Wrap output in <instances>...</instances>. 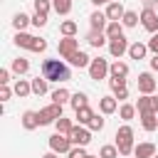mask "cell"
I'll return each mask as SVG.
<instances>
[{"instance_id":"ee69618b","label":"cell","mask_w":158,"mask_h":158,"mask_svg":"<svg viewBox=\"0 0 158 158\" xmlns=\"http://www.w3.org/2000/svg\"><path fill=\"white\" fill-rule=\"evenodd\" d=\"M114 96H116V99H126V96H128L126 86H118V89H114Z\"/></svg>"},{"instance_id":"ffe728a7","label":"cell","mask_w":158,"mask_h":158,"mask_svg":"<svg viewBox=\"0 0 158 158\" xmlns=\"http://www.w3.org/2000/svg\"><path fill=\"white\" fill-rule=\"evenodd\" d=\"M99 109H101L104 114H114V111H116V96H104V99L99 101Z\"/></svg>"},{"instance_id":"8d00e7d4","label":"cell","mask_w":158,"mask_h":158,"mask_svg":"<svg viewBox=\"0 0 158 158\" xmlns=\"http://www.w3.org/2000/svg\"><path fill=\"white\" fill-rule=\"evenodd\" d=\"M35 12L47 15V12H49V0H35Z\"/></svg>"},{"instance_id":"681fc988","label":"cell","mask_w":158,"mask_h":158,"mask_svg":"<svg viewBox=\"0 0 158 158\" xmlns=\"http://www.w3.org/2000/svg\"><path fill=\"white\" fill-rule=\"evenodd\" d=\"M153 104H156V111H158V96H153Z\"/></svg>"},{"instance_id":"d590c367","label":"cell","mask_w":158,"mask_h":158,"mask_svg":"<svg viewBox=\"0 0 158 158\" xmlns=\"http://www.w3.org/2000/svg\"><path fill=\"white\" fill-rule=\"evenodd\" d=\"M126 27H136V22H138V15L133 12V10H126V15H123V20H121Z\"/></svg>"},{"instance_id":"83f0119b","label":"cell","mask_w":158,"mask_h":158,"mask_svg":"<svg viewBox=\"0 0 158 158\" xmlns=\"http://www.w3.org/2000/svg\"><path fill=\"white\" fill-rule=\"evenodd\" d=\"M32 91H35L37 96H42V94L47 91V79H44V77H42V79H40V77L32 79Z\"/></svg>"},{"instance_id":"f1b7e54d","label":"cell","mask_w":158,"mask_h":158,"mask_svg":"<svg viewBox=\"0 0 158 158\" xmlns=\"http://www.w3.org/2000/svg\"><path fill=\"white\" fill-rule=\"evenodd\" d=\"M32 91V84H27L25 79H17V84H15V94L17 96H27Z\"/></svg>"},{"instance_id":"f546056e","label":"cell","mask_w":158,"mask_h":158,"mask_svg":"<svg viewBox=\"0 0 158 158\" xmlns=\"http://www.w3.org/2000/svg\"><path fill=\"white\" fill-rule=\"evenodd\" d=\"M118 116H121L123 121H131V118L136 116V106H131V104H123V106L118 109Z\"/></svg>"},{"instance_id":"484cf974","label":"cell","mask_w":158,"mask_h":158,"mask_svg":"<svg viewBox=\"0 0 158 158\" xmlns=\"http://www.w3.org/2000/svg\"><path fill=\"white\" fill-rule=\"evenodd\" d=\"M52 5L57 10V15H67L72 10V0H52Z\"/></svg>"},{"instance_id":"7bdbcfd3","label":"cell","mask_w":158,"mask_h":158,"mask_svg":"<svg viewBox=\"0 0 158 158\" xmlns=\"http://www.w3.org/2000/svg\"><path fill=\"white\" fill-rule=\"evenodd\" d=\"M10 94H12V91L7 89V84H5V86H0V101H7V99H10Z\"/></svg>"},{"instance_id":"5b68a950","label":"cell","mask_w":158,"mask_h":158,"mask_svg":"<svg viewBox=\"0 0 158 158\" xmlns=\"http://www.w3.org/2000/svg\"><path fill=\"white\" fill-rule=\"evenodd\" d=\"M49 148L54 153H69L72 151V141L64 133H54V136H49Z\"/></svg>"},{"instance_id":"8992f818","label":"cell","mask_w":158,"mask_h":158,"mask_svg":"<svg viewBox=\"0 0 158 158\" xmlns=\"http://www.w3.org/2000/svg\"><path fill=\"white\" fill-rule=\"evenodd\" d=\"M77 52H79V40H74V37L59 40V54H62L64 59H72Z\"/></svg>"},{"instance_id":"52a82bcc","label":"cell","mask_w":158,"mask_h":158,"mask_svg":"<svg viewBox=\"0 0 158 158\" xmlns=\"http://www.w3.org/2000/svg\"><path fill=\"white\" fill-rule=\"evenodd\" d=\"M69 141H72V146H86L91 141V131L81 128V126H74L72 133H69Z\"/></svg>"},{"instance_id":"f35d334b","label":"cell","mask_w":158,"mask_h":158,"mask_svg":"<svg viewBox=\"0 0 158 158\" xmlns=\"http://www.w3.org/2000/svg\"><path fill=\"white\" fill-rule=\"evenodd\" d=\"M89 153L84 151V146H74L72 151H69V158H86Z\"/></svg>"},{"instance_id":"7a4b0ae2","label":"cell","mask_w":158,"mask_h":158,"mask_svg":"<svg viewBox=\"0 0 158 158\" xmlns=\"http://www.w3.org/2000/svg\"><path fill=\"white\" fill-rule=\"evenodd\" d=\"M15 44L17 47H25V49H32V52H44L47 49V42L42 37H32L27 32H17L15 35Z\"/></svg>"},{"instance_id":"8fae6325","label":"cell","mask_w":158,"mask_h":158,"mask_svg":"<svg viewBox=\"0 0 158 158\" xmlns=\"http://www.w3.org/2000/svg\"><path fill=\"white\" fill-rule=\"evenodd\" d=\"M138 91H141V94H153V91H156V79H153L148 72L138 74Z\"/></svg>"},{"instance_id":"1f68e13d","label":"cell","mask_w":158,"mask_h":158,"mask_svg":"<svg viewBox=\"0 0 158 158\" xmlns=\"http://www.w3.org/2000/svg\"><path fill=\"white\" fill-rule=\"evenodd\" d=\"M30 69V62L27 59H22V57H17L15 62H12V72H17V74H25Z\"/></svg>"},{"instance_id":"277c9868","label":"cell","mask_w":158,"mask_h":158,"mask_svg":"<svg viewBox=\"0 0 158 158\" xmlns=\"http://www.w3.org/2000/svg\"><path fill=\"white\" fill-rule=\"evenodd\" d=\"M59 118H62V104H49V106H44V109L37 111V121H40V126L57 123Z\"/></svg>"},{"instance_id":"816d5d0a","label":"cell","mask_w":158,"mask_h":158,"mask_svg":"<svg viewBox=\"0 0 158 158\" xmlns=\"http://www.w3.org/2000/svg\"><path fill=\"white\" fill-rule=\"evenodd\" d=\"M153 158H158V153H156V156H153Z\"/></svg>"},{"instance_id":"d6a6232c","label":"cell","mask_w":158,"mask_h":158,"mask_svg":"<svg viewBox=\"0 0 158 158\" xmlns=\"http://www.w3.org/2000/svg\"><path fill=\"white\" fill-rule=\"evenodd\" d=\"M67 99H72L67 89H57V91H52V104H64Z\"/></svg>"},{"instance_id":"f907efd6","label":"cell","mask_w":158,"mask_h":158,"mask_svg":"<svg viewBox=\"0 0 158 158\" xmlns=\"http://www.w3.org/2000/svg\"><path fill=\"white\" fill-rule=\"evenodd\" d=\"M86 158H96V156H86Z\"/></svg>"},{"instance_id":"60d3db41","label":"cell","mask_w":158,"mask_h":158,"mask_svg":"<svg viewBox=\"0 0 158 158\" xmlns=\"http://www.w3.org/2000/svg\"><path fill=\"white\" fill-rule=\"evenodd\" d=\"M148 47L153 49V54H158V32H156V35H153V37L148 40Z\"/></svg>"},{"instance_id":"d4e9b609","label":"cell","mask_w":158,"mask_h":158,"mask_svg":"<svg viewBox=\"0 0 158 158\" xmlns=\"http://www.w3.org/2000/svg\"><path fill=\"white\" fill-rule=\"evenodd\" d=\"M77 118H79V123H89L94 118V111L89 106H81V109H77Z\"/></svg>"},{"instance_id":"bcb514c9","label":"cell","mask_w":158,"mask_h":158,"mask_svg":"<svg viewBox=\"0 0 158 158\" xmlns=\"http://www.w3.org/2000/svg\"><path fill=\"white\" fill-rule=\"evenodd\" d=\"M151 67L158 72V54H153V57H151Z\"/></svg>"},{"instance_id":"30bf717a","label":"cell","mask_w":158,"mask_h":158,"mask_svg":"<svg viewBox=\"0 0 158 158\" xmlns=\"http://www.w3.org/2000/svg\"><path fill=\"white\" fill-rule=\"evenodd\" d=\"M128 42H126V37L121 35V37H116V40H109V52H111V57H121L123 52H128Z\"/></svg>"},{"instance_id":"ba28073f","label":"cell","mask_w":158,"mask_h":158,"mask_svg":"<svg viewBox=\"0 0 158 158\" xmlns=\"http://www.w3.org/2000/svg\"><path fill=\"white\" fill-rule=\"evenodd\" d=\"M141 22H143V27L148 30V32H158V15H156V10L153 7H143V12H141Z\"/></svg>"},{"instance_id":"603a6c76","label":"cell","mask_w":158,"mask_h":158,"mask_svg":"<svg viewBox=\"0 0 158 158\" xmlns=\"http://www.w3.org/2000/svg\"><path fill=\"white\" fill-rule=\"evenodd\" d=\"M86 42H89L91 47H101V44L106 42V37H104V32H96V30H91V32L86 35Z\"/></svg>"},{"instance_id":"ab89813d","label":"cell","mask_w":158,"mask_h":158,"mask_svg":"<svg viewBox=\"0 0 158 158\" xmlns=\"http://www.w3.org/2000/svg\"><path fill=\"white\" fill-rule=\"evenodd\" d=\"M32 25H37V27L47 25V15H40V12H35V17H32Z\"/></svg>"},{"instance_id":"4316f807","label":"cell","mask_w":158,"mask_h":158,"mask_svg":"<svg viewBox=\"0 0 158 158\" xmlns=\"http://www.w3.org/2000/svg\"><path fill=\"white\" fill-rule=\"evenodd\" d=\"M59 30H62L64 37H74V32H77V22H74V20H64Z\"/></svg>"},{"instance_id":"74e56055","label":"cell","mask_w":158,"mask_h":158,"mask_svg":"<svg viewBox=\"0 0 158 158\" xmlns=\"http://www.w3.org/2000/svg\"><path fill=\"white\" fill-rule=\"evenodd\" d=\"M101 128H104V118L101 116H94L89 121V131H101Z\"/></svg>"},{"instance_id":"cb8c5ba5","label":"cell","mask_w":158,"mask_h":158,"mask_svg":"<svg viewBox=\"0 0 158 158\" xmlns=\"http://www.w3.org/2000/svg\"><path fill=\"white\" fill-rule=\"evenodd\" d=\"M69 62H72L74 67H79V69H81V67H89V64H91L89 54H84V52H77V54H74V57H72Z\"/></svg>"},{"instance_id":"ac0fdd59","label":"cell","mask_w":158,"mask_h":158,"mask_svg":"<svg viewBox=\"0 0 158 158\" xmlns=\"http://www.w3.org/2000/svg\"><path fill=\"white\" fill-rule=\"evenodd\" d=\"M22 126H25L27 131L37 128V126H40V121H37V111H25V114H22Z\"/></svg>"},{"instance_id":"5bb4252c","label":"cell","mask_w":158,"mask_h":158,"mask_svg":"<svg viewBox=\"0 0 158 158\" xmlns=\"http://www.w3.org/2000/svg\"><path fill=\"white\" fill-rule=\"evenodd\" d=\"M89 20H91V30L101 32V30L106 27V20H109V17H106V12H99V10H96V12H91Z\"/></svg>"},{"instance_id":"f5cc1de1","label":"cell","mask_w":158,"mask_h":158,"mask_svg":"<svg viewBox=\"0 0 158 158\" xmlns=\"http://www.w3.org/2000/svg\"><path fill=\"white\" fill-rule=\"evenodd\" d=\"M111 2H116V0H111Z\"/></svg>"},{"instance_id":"7402d4cb","label":"cell","mask_w":158,"mask_h":158,"mask_svg":"<svg viewBox=\"0 0 158 158\" xmlns=\"http://www.w3.org/2000/svg\"><path fill=\"white\" fill-rule=\"evenodd\" d=\"M121 35H123L121 22H109V25H106V37H109V40H116V37H121Z\"/></svg>"},{"instance_id":"e0dca14e","label":"cell","mask_w":158,"mask_h":158,"mask_svg":"<svg viewBox=\"0 0 158 158\" xmlns=\"http://www.w3.org/2000/svg\"><path fill=\"white\" fill-rule=\"evenodd\" d=\"M109 72H111V77H116V79H126V74H128V64H123V62H114V64L109 67Z\"/></svg>"},{"instance_id":"7c38bea8","label":"cell","mask_w":158,"mask_h":158,"mask_svg":"<svg viewBox=\"0 0 158 158\" xmlns=\"http://www.w3.org/2000/svg\"><path fill=\"white\" fill-rule=\"evenodd\" d=\"M123 15H126V10H123V5H121V2H109V7H106V17H109L111 22L123 20Z\"/></svg>"},{"instance_id":"4dcf8cb0","label":"cell","mask_w":158,"mask_h":158,"mask_svg":"<svg viewBox=\"0 0 158 158\" xmlns=\"http://www.w3.org/2000/svg\"><path fill=\"white\" fill-rule=\"evenodd\" d=\"M72 128H74V126H72V121H69V118H64V116H62V118L57 121V133L69 136V133H72Z\"/></svg>"},{"instance_id":"44dd1931","label":"cell","mask_w":158,"mask_h":158,"mask_svg":"<svg viewBox=\"0 0 158 158\" xmlns=\"http://www.w3.org/2000/svg\"><path fill=\"white\" fill-rule=\"evenodd\" d=\"M30 22H32V20H30V17L25 15V12H17V15L12 17V25H15V30H17V32H22V30H25V27H27Z\"/></svg>"},{"instance_id":"7dc6e473","label":"cell","mask_w":158,"mask_h":158,"mask_svg":"<svg viewBox=\"0 0 158 158\" xmlns=\"http://www.w3.org/2000/svg\"><path fill=\"white\" fill-rule=\"evenodd\" d=\"M42 158H57V153L52 151V153H47V156H42Z\"/></svg>"},{"instance_id":"9c48e42d","label":"cell","mask_w":158,"mask_h":158,"mask_svg":"<svg viewBox=\"0 0 158 158\" xmlns=\"http://www.w3.org/2000/svg\"><path fill=\"white\" fill-rule=\"evenodd\" d=\"M106 72H109L106 59H101V57L91 59V64H89V77H91V79H104V77H106Z\"/></svg>"},{"instance_id":"9a60e30c","label":"cell","mask_w":158,"mask_h":158,"mask_svg":"<svg viewBox=\"0 0 158 158\" xmlns=\"http://www.w3.org/2000/svg\"><path fill=\"white\" fill-rule=\"evenodd\" d=\"M138 114H151V111H156V104H153V96H148V94H143L141 99H138Z\"/></svg>"},{"instance_id":"e575fe53","label":"cell","mask_w":158,"mask_h":158,"mask_svg":"<svg viewBox=\"0 0 158 158\" xmlns=\"http://www.w3.org/2000/svg\"><path fill=\"white\" fill-rule=\"evenodd\" d=\"M99 158H118V148L116 146H101Z\"/></svg>"},{"instance_id":"2e32d148","label":"cell","mask_w":158,"mask_h":158,"mask_svg":"<svg viewBox=\"0 0 158 158\" xmlns=\"http://www.w3.org/2000/svg\"><path fill=\"white\" fill-rule=\"evenodd\" d=\"M141 123H143L146 131H156V128H158V116H156V111H151V114H141Z\"/></svg>"},{"instance_id":"c3c4849f","label":"cell","mask_w":158,"mask_h":158,"mask_svg":"<svg viewBox=\"0 0 158 158\" xmlns=\"http://www.w3.org/2000/svg\"><path fill=\"white\" fill-rule=\"evenodd\" d=\"M91 2H94V5H101V2H106V0H91Z\"/></svg>"},{"instance_id":"3957f363","label":"cell","mask_w":158,"mask_h":158,"mask_svg":"<svg viewBox=\"0 0 158 158\" xmlns=\"http://www.w3.org/2000/svg\"><path fill=\"white\" fill-rule=\"evenodd\" d=\"M116 148H118L121 156H128L133 151V131H131V126H121L116 131Z\"/></svg>"},{"instance_id":"b9f144b4","label":"cell","mask_w":158,"mask_h":158,"mask_svg":"<svg viewBox=\"0 0 158 158\" xmlns=\"http://www.w3.org/2000/svg\"><path fill=\"white\" fill-rule=\"evenodd\" d=\"M111 89H118V86H126V79H116V77H111Z\"/></svg>"},{"instance_id":"4fadbf2b","label":"cell","mask_w":158,"mask_h":158,"mask_svg":"<svg viewBox=\"0 0 158 158\" xmlns=\"http://www.w3.org/2000/svg\"><path fill=\"white\" fill-rule=\"evenodd\" d=\"M133 153H136V158H153L156 156V146L153 143H138L133 148Z\"/></svg>"},{"instance_id":"d6986e66","label":"cell","mask_w":158,"mask_h":158,"mask_svg":"<svg viewBox=\"0 0 158 158\" xmlns=\"http://www.w3.org/2000/svg\"><path fill=\"white\" fill-rule=\"evenodd\" d=\"M146 52H148V47H146V44H141V42H133V44L128 47L131 59H143V57H146Z\"/></svg>"},{"instance_id":"f6af8a7d","label":"cell","mask_w":158,"mask_h":158,"mask_svg":"<svg viewBox=\"0 0 158 158\" xmlns=\"http://www.w3.org/2000/svg\"><path fill=\"white\" fill-rule=\"evenodd\" d=\"M7 81H10V72H7V69H0V84L5 86Z\"/></svg>"},{"instance_id":"6da1fadb","label":"cell","mask_w":158,"mask_h":158,"mask_svg":"<svg viewBox=\"0 0 158 158\" xmlns=\"http://www.w3.org/2000/svg\"><path fill=\"white\" fill-rule=\"evenodd\" d=\"M42 77L47 81H67V79H72L69 67H64L59 59H44L42 62Z\"/></svg>"},{"instance_id":"836d02e7","label":"cell","mask_w":158,"mask_h":158,"mask_svg":"<svg viewBox=\"0 0 158 158\" xmlns=\"http://www.w3.org/2000/svg\"><path fill=\"white\" fill-rule=\"evenodd\" d=\"M72 106H74V111L77 109H81V106H86V94H81V91H77V94H72Z\"/></svg>"}]
</instances>
